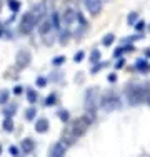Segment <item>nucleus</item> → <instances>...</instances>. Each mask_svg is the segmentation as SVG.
I'll list each match as a JSON object with an SVG mask.
<instances>
[{
    "label": "nucleus",
    "mask_w": 150,
    "mask_h": 157,
    "mask_svg": "<svg viewBox=\"0 0 150 157\" xmlns=\"http://www.w3.org/2000/svg\"><path fill=\"white\" fill-rule=\"evenodd\" d=\"M93 121H95V114H92V112H87L85 115L75 119L69 127H65V130H63L62 139H60V140H62L67 147L73 145L75 142H77L78 137H82L85 132H87V129L90 127V124H92Z\"/></svg>",
    "instance_id": "nucleus-1"
},
{
    "label": "nucleus",
    "mask_w": 150,
    "mask_h": 157,
    "mask_svg": "<svg viewBox=\"0 0 150 157\" xmlns=\"http://www.w3.org/2000/svg\"><path fill=\"white\" fill-rule=\"evenodd\" d=\"M125 97H127V102L130 105H140V104L145 102V85L142 84H135V82H130V84L125 85Z\"/></svg>",
    "instance_id": "nucleus-2"
},
{
    "label": "nucleus",
    "mask_w": 150,
    "mask_h": 157,
    "mask_svg": "<svg viewBox=\"0 0 150 157\" xmlns=\"http://www.w3.org/2000/svg\"><path fill=\"white\" fill-rule=\"evenodd\" d=\"M99 107H102L105 112H114L122 107V100L115 94V90H105L99 97Z\"/></svg>",
    "instance_id": "nucleus-3"
},
{
    "label": "nucleus",
    "mask_w": 150,
    "mask_h": 157,
    "mask_svg": "<svg viewBox=\"0 0 150 157\" xmlns=\"http://www.w3.org/2000/svg\"><path fill=\"white\" fill-rule=\"evenodd\" d=\"M99 89L97 87H90L85 90V112H92V114H97V109H99Z\"/></svg>",
    "instance_id": "nucleus-4"
},
{
    "label": "nucleus",
    "mask_w": 150,
    "mask_h": 157,
    "mask_svg": "<svg viewBox=\"0 0 150 157\" xmlns=\"http://www.w3.org/2000/svg\"><path fill=\"white\" fill-rule=\"evenodd\" d=\"M35 25H39V22H37L33 12L32 10H30V12H25L20 18V24H18V32H20L22 35H28V33L35 29Z\"/></svg>",
    "instance_id": "nucleus-5"
},
{
    "label": "nucleus",
    "mask_w": 150,
    "mask_h": 157,
    "mask_svg": "<svg viewBox=\"0 0 150 157\" xmlns=\"http://www.w3.org/2000/svg\"><path fill=\"white\" fill-rule=\"evenodd\" d=\"M62 24H63V27L65 29H70L72 25L77 24V10L72 9V7H69V9L65 10V12L62 13Z\"/></svg>",
    "instance_id": "nucleus-6"
},
{
    "label": "nucleus",
    "mask_w": 150,
    "mask_h": 157,
    "mask_svg": "<svg viewBox=\"0 0 150 157\" xmlns=\"http://www.w3.org/2000/svg\"><path fill=\"white\" fill-rule=\"evenodd\" d=\"M30 60H32V54L24 48V50H18L17 57H15V65H17V69H25L30 65Z\"/></svg>",
    "instance_id": "nucleus-7"
},
{
    "label": "nucleus",
    "mask_w": 150,
    "mask_h": 157,
    "mask_svg": "<svg viewBox=\"0 0 150 157\" xmlns=\"http://www.w3.org/2000/svg\"><path fill=\"white\" fill-rule=\"evenodd\" d=\"M85 5V9H87V12L90 15H99L100 12H102V0H82Z\"/></svg>",
    "instance_id": "nucleus-8"
},
{
    "label": "nucleus",
    "mask_w": 150,
    "mask_h": 157,
    "mask_svg": "<svg viewBox=\"0 0 150 157\" xmlns=\"http://www.w3.org/2000/svg\"><path fill=\"white\" fill-rule=\"evenodd\" d=\"M39 33H40L42 37H45V35H50V33H54V25H52L50 17H43L42 20L39 22Z\"/></svg>",
    "instance_id": "nucleus-9"
},
{
    "label": "nucleus",
    "mask_w": 150,
    "mask_h": 157,
    "mask_svg": "<svg viewBox=\"0 0 150 157\" xmlns=\"http://www.w3.org/2000/svg\"><path fill=\"white\" fill-rule=\"evenodd\" d=\"M20 151L24 152V154H32V152L35 151V140L30 139V137H25V139L20 142Z\"/></svg>",
    "instance_id": "nucleus-10"
},
{
    "label": "nucleus",
    "mask_w": 150,
    "mask_h": 157,
    "mask_svg": "<svg viewBox=\"0 0 150 157\" xmlns=\"http://www.w3.org/2000/svg\"><path fill=\"white\" fill-rule=\"evenodd\" d=\"M65 151H67V145L63 144L62 140L55 142V144L52 145V149H50V155L52 157H62V155H65Z\"/></svg>",
    "instance_id": "nucleus-11"
},
{
    "label": "nucleus",
    "mask_w": 150,
    "mask_h": 157,
    "mask_svg": "<svg viewBox=\"0 0 150 157\" xmlns=\"http://www.w3.org/2000/svg\"><path fill=\"white\" fill-rule=\"evenodd\" d=\"M48 129H50V122H48V119H39V121L35 122V132L45 134V132H48Z\"/></svg>",
    "instance_id": "nucleus-12"
},
{
    "label": "nucleus",
    "mask_w": 150,
    "mask_h": 157,
    "mask_svg": "<svg viewBox=\"0 0 150 157\" xmlns=\"http://www.w3.org/2000/svg\"><path fill=\"white\" fill-rule=\"evenodd\" d=\"M135 69H137L138 72H142V74H148L150 72V63L147 62V57L145 59H137V62H135Z\"/></svg>",
    "instance_id": "nucleus-13"
},
{
    "label": "nucleus",
    "mask_w": 150,
    "mask_h": 157,
    "mask_svg": "<svg viewBox=\"0 0 150 157\" xmlns=\"http://www.w3.org/2000/svg\"><path fill=\"white\" fill-rule=\"evenodd\" d=\"M133 50H135V47L132 45V44H129V45H122V47H118V48L114 50V59H118V57H122L123 54H127V52H133Z\"/></svg>",
    "instance_id": "nucleus-14"
},
{
    "label": "nucleus",
    "mask_w": 150,
    "mask_h": 157,
    "mask_svg": "<svg viewBox=\"0 0 150 157\" xmlns=\"http://www.w3.org/2000/svg\"><path fill=\"white\" fill-rule=\"evenodd\" d=\"M50 20H52V25H54V30H60L62 29V18H60V13L58 12H54L50 15Z\"/></svg>",
    "instance_id": "nucleus-15"
},
{
    "label": "nucleus",
    "mask_w": 150,
    "mask_h": 157,
    "mask_svg": "<svg viewBox=\"0 0 150 157\" xmlns=\"http://www.w3.org/2000/svg\"><path fill=\"white\" fill-rule=\"evenodd\" d=\"M15 112H17V104L12 102V104H9L7 107H3L2 114L5 115V117H13V115H15Z\"/></svg>",
    "instance_id": "nucleus-16"
},
{
    "label": "nucleus",
    "mask_w": 150,
    "mask_h": 157,
    "mask_svg": "<svg viewBox=\"0 0 150 157\" xmlns=\"http://www.w3.org/2000/svg\"><path fill=\"white\" fill-rule=\"evenodd\" d=\"M37 100H39V94L35 92V89H32V87L27 89V102L30 104V105H33Z\"/></svg>",
    "instance_id": "nucleus-17"
},
{
    "label": "nucleus",
    "mask_w": 150,
    "mask_h": 157,
    "mask_svg": "<svg viewBox=\"0 0 150 157\" xmlns=\"http://www.w3.org/2000/svg\"><path fill=\"white\" fill-rule=\"evenodd\" d=\"M57 102H58V95H57V94H50V95L45 97L43 105H45V107H52V105H55Z\"/></svg>",
    "instance_id": "nucleus-18"
},
{
    "label": "nucleus",
    "mask_w": 150,
    "mask_h": 157,
    "mask_svg": "<svg viewBox=\"0 0 150 157\" xmlns=\"http://www.w3.org/2000/svg\"><path fill=\"white\" fill-rule=\"evenodd\" d=\"M9 100H10V90L9 89H2L0 90V105L9 104Z\"/></svg>",
    "instance_id": "nucleus-19"
},
{
    "label": "nucleus",
    "mask_w": 150,
    "mask_h": 157,
    "mask_svg": "<svg viewBox=\"0 0 150 157\" xmlns=\"http://www.w3.org/2000/svg\"><path fill=\"white\" fill-rule=\"evenodd\" d=\"M2 129L5 130V132H13V121H12V117H5V119H3Z\"/></svg>",
    "instance_id": "nucleus-20"
},
{
    "label": "nucleus",
    "mask_w": 150,
    "mask_h": 157,
    "mask_svg": "<svg viewBox=\"0 0 150 157\" xmlns=\"http://www.w3.org/2000/svg\"><path fill=\"white\" fill-rule=\"evenodd\" d=\"M37 117V107L35 105H30L27 110H25V119L27 121H35Z\"/></svg>",
    "instance_id": "nucleus-21"
},
{
    "label": "nucleus",
    "mask_w": 150,
    "mask_h": 157,
    "mask_svg": "<svg viewBox=\"0 0 150 157\" xmlns=\"http://www.w3.org/2000/svg\"><path fill=\"white\" fill-rule=\"evenodd\" d=\"M100 59H102L100 50H99V48H93L92 54H90V57H88V60L92 62V63H97V62H100Z\"/></svg>",
    "instance_id": "nucleus-22"
},
{
    "label": "nucleus",
    "mask_w": 150,
    "mask_h": 157,
    "mask_svg": "<svg viewBox=\"0 0 150 157\" xmlns=\"http://www.w3.org/2000/svg\"><path fill=\"white\" fill-rule=\"evenodd\" d=\"M57 115H58V119H60V121H62V122H65V124L70 121V112L67 110V109H60V110L57 112Z\"/></svg>",
    "instance_id": "nucleus-23"
},
{
    "label": "nucleus",
    "mask_w": 150,
    "mask_h": 157,
    "mask_svg": "<svg viewBox=\"0 0 150 157\" xmlns=\"http://www.w3.org/2000/svg\"><path fill=\"white\" fill-rule=\"evenodd\" d=\"M114 42H115V35H114V33H107V35L102 39V45L103 47H110Z\"/></svg>",
    "instance_id": "nucleus-24"
},
{
    "label": "nucleus",
    "mask_w": 150,
    "mask_h": 157,
    "mask_svg": "<svg viewBox=\"0 0 150 157\" xmlns=\"http://www.w3.org/2000/svg\"><path fill=\"white\" fill-rule=\"evenodd\" d=\"M9 2V9L12 10L13 13H17L18 10H20V7H22V3L18 2V0H7Z\"/></svg>",
    "instance_id": "nucleus-25"
},
{
    "label": "nucleus",
    "mask_w": 150,
    "mask_h": 157,
    "mask_svg": "<svg viewBox=\"0 0 150 157\" xmlns=\"http://www.w3.org/2000/svg\"><path fill=\"white\" fill-rule=\"evenodd\" d=\"M137 20H138V13L137 12H130L129 15H127V24L129 25H135Z\"/></svg>",
    "instance_id": "nucleus-26"
},
{
    "label": "nucleus",
    "mask_w": 150,
    "mask_h": 157,
    "mask_svg": "<svg viewBox=\"0 0 150 157\" xmlns=\"http://www.w3.org/2000/svg\"><path fill=\"white\" fill-rule=\"evenodd\" d=\"M47 84H48V78L47 77H37V80H35V85L37 87H40V89H43V87H47Z\"/></svg>",
    "instance_id": "nucleus-27"
},
{
    "label": "nucleus",
    "mask_w": 150,
    "mask_h": 157,
    "mask_svg": "<svg viewBox=\"0 0 150 157\" xmlns=\"http://www.w3.org/2000/svg\"><path fill=\"white\" fill-rule=\"evenodd\" d=\"M63 62H65V55H57V57H54V60H52V63H54L55 67L62 65Z\"/></svg>",
    "instance_id": "nucleus-28"
},
{
    "label": "nucleus",
    "mask_w": 150,
    "mask_h": 157,
    "mask_svg": "<svg viewBox=\"0 0 150 157\" xmlns=\"http://www.w3.org/2000/svg\"><path fill=\"white\" fill-rule=\"evenodd\" d=\"M84 59H85V52H84V50L77 52V54L73 55V62H77V63H78V62H82Z\"/></svg>",
    "instance_id": "nucleus-29"
},
{
    "label": "nucleus",
    "mask_w": 150,
    "mask_h": 157,
    "mask_svg": "<svg viewBox=\"0 0 150 157\" xmlns=\"http://www.w3.org/2000/svg\"><path fill=\"white\" fill-rule=\"evenodd\" d=\"M144 29H145V22L144 20H137V22H135V30H137V32H144Z\"/></svg>",
    "instance_id": "nucleus-30"
},
{
    "label": "nucleus",
    "mask_w": 150,
    "mask_h": 157,
    "mask_svg": "<svg viewBox=\"0 0 150 157\" xmlns=\"http://www.w3.org/2000/svg\"><path fill=\"white\" fill-rule=\"evenodd\" d=\"M102 67H105V63H102V62H97V63H93V67H92V70H90V72H92V74H97L100 69H102Z\"/></svg>",
    "instance_id": "nucleus-31"
},
{
    "label": "nucleus",
    "mask_w": 150,
    "mask_h": 157,
    "mask_svg": "<svg viewBox=\"0 0 150 157\" xmlns=\"http://www.w3.org/2000/svg\"><path fill=\"white\" fill-rule=\"evenodd\" d=\"M123 65H125V59H123V57H118L117 62H115V69L118 70V69H122Z\"/></svg>",
    "instance_id": "nucleus-32"
},
{
    "label": "nucleus",
    "mask_w": 150,
    "mask_h": 157,
    "mask_svg": "<svg viewBox=\"0 0 150 157\" xmlns=\"http://www.w3.org/2000/svg\"><path fill=\"white\" fill-rule=\"evenodd\" d=\"M9 152H10V155H20V151H18V147H15V145H10Z\"/></svg>",
    "instance_id": "nucleus-33"
},
{
    "label": "nucleus",
    "mask_w": 150,
    "mask_h": 157,
    "mask_svg": "<svg viewBox=\"0 0 150 157\" xmlns=\"http://www.w3.org/2000/svg\"><path fill=\"white\" fill-rule=\"evenodd\" d=\"M60 78H62V74H60V72H52V75H50V80H54V82H58Z\"/></svg>",
    "instance_id": "nucleus-34"
},
{
    "label": "nucleus",
    "mask_w": 150,
    "mask_h": 157,
    "mask_svg": "<svg viewBox=\"0 0 150 157\" xmlns=\"http://www.w3.org/2000/svg\"><path fill=\"white\" fill-rule=\"evenodd\" d=\"M22 92H24V87H22V85H15L13 87V94L15 95H22Z\"/></svg>",
    "instance_id": "nucleus-35"
},
{
    "label": "nucleus",
    "mask_w": 150,
    "mask_h": 157,
    "mask_svg": "<svg viewBox=\"0 0 150 157\" xmlns=\"http://www.w3.org/2000/svg\"><path fill=\"white\" fill-rule=\"evenodd\" d=\"M107 80L110 82V84H115V82H117V74H110V75L107 77Z\"/></svg>",
    "instance_id": "nucleus-36"
},
{
    "label": "nucleus",
    "mask_w": 150,
    "mask_h": 157,
    "mask_svg": "<svg viewBox=\"0 0 150 157\" xmlns=\"http://www.w3.org/2000/svg\"><path fill=\"white\" fill-rule=\"evenodd\" d=\"M144 54H145V57H147V59H150V47H148V48H145Z\"/></svg>",
    "instance_id": "nucleus-37"
},
{
    "label": "nucleus",
    "mask_w": 150,
    "mask_h": 157,
    "mask_svg": "<svg viewBox=\"0 0 150 157\" xmlns=\"http://www.w3.org/2000/svg\"><path fill=\"white\" fill-rule=\"evenodd\" d=\"M0 155H2V144H0Z\"/></svg>",
    "instance_id": "nucleus-38"
},
{
    "label": "nucleus",
    "mask_w": 150,
    "mask_h": 157,
    "mask_svg": "<svg viewBox=\"0 0 150 157\" xmlns=\"http://www.w3.org/2000/svg\"><path fill=\"white\" fill-rule=\"evenodd\" d=\"M2 33H3V30H2V29H0V37H2Z\"/></svg>",
    "instance_id": "nucleus-39"
},
{
    "label": "nucleus",
    "mask_w": 150,
    "mask_h": 157,
    "mask_svg": "<svg viewBox=\"0 0 150 157\" xmlns=\"http://www.w3.org/2000/svg\"><path fill=\"white\" fill-rule=\"evenodd\" d=\"M0 10H2V0H0Z\"/></svg>",
    "instance_id": "nucleus-40"
},
{
    "label": "nucleus",
    "mask_w": 150,
    "mask_h": 157,
    "mask_svg": "<svg viewBox=\"0 0 150 157\" xmlns=\"http://www.w3.org/2000/svg\"><path fill=\"white\" fill-rule=\"evenodd\" d=\"M148 30H150V25H148Z\"/></svg>",
    "instance_id": "nucleus-41"
}]
</instances>
